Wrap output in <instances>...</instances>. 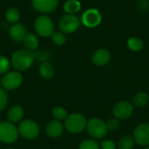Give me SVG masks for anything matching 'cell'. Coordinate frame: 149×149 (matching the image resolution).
<instances>
[{
	"mask_svg": "<svg viewBox=\"0 0 149 149\" xmlns=\"http://www.w3.org/2000/svg\"><path fill=\"white\" fill-rule=\"evenodd\" d=\"M11 66L16 71L24 72L30 69L35 60L34 53L26 49H20L14 52L10 57Z\"/></svg>",
	"mask_w": 149,
	"mask_h": 149,
	"instance_id": "1",
	"label": "cell"
},
{
	"mask_svg": "<svg viewBox=\"0 0 149 149\" xmlns=\"http://www.w3.org/2000/svg\"><path fill=\"white\" fill-rule=\"evenodd\" d=\"M87 120L86 116L80 113H72L68 114L64 120L65 129L70 134H77L83 132L87 126Z\"/></svg>",
	"mask_w": 149,
	"mask_h": 149,
	"instance_id": "2",
	"label": "cell"
},
{
	"mask_svg": "<svg viewBox=\"0 0 149 149\" xmlns=\"http://www.w3.org/2000/svg\"><path fill=\"white\" fill-rule=\"evenodd\" d=\"M34 29L39 37L49 38L54 32V23L47 15H40L34 22Z\"/></svg>",
	"mask_w": 149,
	"mask_h": 149,
	"instance_id": "3",
	"label": "cell"
},
{
	"mask_svg": "<svg viewBox=\"0 0 149 149\" xmlns=\"http://www.w3.org/2000/svg\"><path fill=\"white\" fill-rule=\"evenodd\" d=\"M18 136V129L15 124L10 121H2L0 123V142L13 144L17 141Z\"/></svg>",
	"mask_w": 149,
	"mask_h": 149,
	"instance_id": "4",
	"label": "cell"
},
{
	"mask_svg": "<svg viewBox=\"0 0 149 149\" xmlns=\"http://www.w3.org/2000/svg\"><path fill=\"white\" fill-rule=\"evenodd\" d=\"M17 129L19 135L25 140H34L40 133L38 124L32 120H23L19 122Z\"/></svg>",
	"mask_w": 149,
	"mask_h": 149,
	"instance_id": "5",
	"label": "cell"
},
{
	"mask_svg": "<svg viewBox=\"0 0 149 149\" xmlns=\"http://www.w3.org/2000/svg\"><path fill=\"white\" fill-rule=\"evenodd\" d=\"M24 78L18 71H9L1 78L0 85L5 91H13L21 86Z\"/></svg>",
	"mask_w": 149,
	"mask_h": 149,
	"instance_id": "6",
	"label": "cell"
},
{
	"mask_svg": "<svg viewBox=\"0 0 149 149\" xmlns=\"http://www.w3.org/2000/svg\"><path fill=\"white\" fill-rule=\"evenodd\" d=\"M86 130L90 136L94 139H101L105 137L108 132L107 124L99 118H92L87 121Z\"/></svg>",
	"mask_w": 149,
	"mask_h": 149,
	"instance_id": "7",
	"label": "cell"
},
{
	"mask_svg": "<svg viewBox=\"0 0 149 149\" xmlns=\"http://www.w3.org/2000/svg\"><path fill=\"white\" fill-rule=\"evenodd\" d=\"M80 25L79 18L73 14H65L58 20V28L65 34L76 31Z\"/></svg>",
	"mask_w": 149,
	"mask_h": 149,
	"instance_id": "8",
	"label": "cell"
},
{
	"mask_svg": "<svg viewBox=\"0 0 149 149\" xmlns=\"http://www.w3.org/2000/svg\"><path fill=\"white\" fill-rule=\"evenodd\" d=\"M134 141L143 147L149 146V123L143 122L136 127L134 131Z\"/></svg>",
	"mask_w": 149,
	"mask_h": 149,
	"instance_id": "9",
	"label": "cell"
},
{
	"mask_svg": "<svg viewBox=\"0 0 149 149\" xmlns=\"http://www.w3.org/2000/svg\"><path fill=\"white\" fill-rule=\"evenodd\" d=\"M102 20L101 13L96 9H89L86 10L81 17L83 24L88 28L97 27Z\"/></svg>",
	"mask_w": 149,
	"mask_h": 149,
	"instance_id": "10",
	"label": "cell"
},
{
	"mask_svg": "<svg viewBox=\"0 0 149 149\" xmlns=\"http://www.w3.org/2000/svg\"><path fill=\"white\" fill-rule=\"evenodd\" d=\"M134 112V106L132 103L121 100L118 102L113 109V113L115 118L119 120H126L129 118Z\"/></svg>",
	"mask_w": 149,
	"mask_h": 149,
	"instance_id": "11",
	"label": "cell"
},
{
	"mask_svg": "<svg viewBox=\"0 0 149 149\" xmlns=\"http://www.w3.org/2000/svg\"><path fill=\"white\" fill-rule=\"evenodd\" d=\"M59 0H31L32 8L39 13H50L55 10Z\"/></svg>",
	"mask_w": 149,
	"mask_h": 149,
	"instance_id": "12",
	"label": "cell"
},
{
	"mask_svg": "<svg viewBox=\"0 0 149 149\" xmlns=\"http://www.w3.org/2000/svg\"><path fill=\"white\" fill-rule=\"evenodd\" d=\"M27 34V31L25 26L21 23H16L10 26L9 28V35L12 41L16 43L23 42L24 37Z\"/></svg>",
	"mask_w": 149,
	"mask_h": 149,
	"instance_id": "13",
	"label": "cell"
},
{
	"mask_svg": "<svg viewBox=\"0 0 149 149\" xmlns=\"http://www.w3.org/2000/svg\"><path fill=\"white\" fill-rule=\"evenodd\" d=\"M111 59V53L107 49H98L92 55V61L98 66H103L107 65Z\"/></svg>",
	"mask_w": 149,
	"mask_h": 149,
	"instance_id": "14",
	"label": "cell"
},
{
	"mask_svg": "<svg viewBox=\"0 0 149 149\" xmlns=\"http://www.w3.org/2000/svg\"><path fill=\"white\" fill-rule=\"evenodd\" d=\"M64 129H65L64 124H62V122L59 120H54L50 123H48V125L45 127V133L48 137L55 139L62 135Z\"/></svg>",
	"mask_w": 149,
	"mask_h": 149,
	"instance_id": "15",
	"label": "cell"
},
{
	"mask_svg": "<svg viewBox=\"0 0 149 149\" xmlns=\"http://www.w3.org/2000/svg\"><path fill=\"white\" fill-rule=\"evenodd\" d=\"M24 115V108L19 105H15L8 110L7 120L8 121L13 124H17L23 120Z\"/></svg>",
	"mask_w": 149,
	"mask_h": 149,
	"instance_id": "16",
	"label": "cell"
},
{
	"mask_svg": "<svg viewBox=\"0 0 149 149\" xmlns=\"http://www.w3.org/2000/svg\"><path fill=\"white\" fill-rule=\"evenodd\" d=\"M23 45L24 46V49L34 52L38 48L39 41L37 35L33 33H27L23 40Z\"/></svg>",
	"mask_w": 149,
	"mask_h": 149,
	"instance_id": "17",
	"label": "cell"
},
{
	"mask_svg": "<svg viewBox=\"0 0 149 149\" xmlns=\"http://www.w3.org/2000/svg\"><path fill=\"white\" fill-rule=\"evenodd\" d=\"M39 75L46 80L52 79L55 74V69L53 65L49 62H43L38 66Z\"/></svg>",
	"mask_w": 149,
	"mask_h": 149,
	"instance_id": "18",
	"label": "cell"
},
{
	"mask_svg": "<svg viewBox=\"0 0 149 149\" xmlns=\"http://www.w3.org/2000/svg\"><path fill=\"white\" fill-rule=\"evenodd\" d=\"M149 96L148 95V93L145 92H140V93H137L134 96L133 100H132V104L134 107L141 108V107H144L145 106H147Z\"/></svg>",
	"mask_w": 149,
	"mask_h": 149,
	"instance_id": "19",
	"label": "cell"
},
{
	"mask_svg": "<svg viewBox=\"0 0 149 149\" xmlns=\"http://www.w3.org/2000/svg\"><path fill=\"white\" fill-rule=\"evenodd\" d=\"M63 8L66 14L75 15L81 10V3L79 0H67L64 3Z\"/></svg>",
	"mask_w": 149,
	"mask_h": 149,
	"instance_id": "20",
	"label": "cell"
},
{
	"mask_svg": "<svg viewBox=\"0 0 149 149\" xmlns=\"http://www.w3.org/2000/svg\"><path fill=\"white\" fill-rule=\"evenodd\" d=\"M4 17L9 23L13 24L18 23V20L20 19V11L16 7H10L6 10Z\"/></svg>",
	"mask_w": 149,
	"mask_h": 149,
	"instance_id": "21",
	"label": "cell"
},
{
	"mask_svg": "<svg viewBox=\"0 0 149 149\" xmlns=\"http://www.w3.org/2000/svg\"><path fill=\"white\" fill-rule=\"evenodd\" d=\"M143 46H144V43H143L142 39H141L140 38L133 37L127 40V47L131 51L139 52L143 49Z\"/></svg>",
	"mask_w": 149,
	"mask_h": 149,
	"instance_id": "22",
	"label": "cell"
},
{
	"mask_svg": "<svg viewBox=\"0 0 149 149\" xmlns=\"http://www.w3.org/2000/svg\"><path fill=\"white\" fill-rule=\"evenodd\" d=\"M52 115L56 120L62 121V120H65L66 119V117L68 116V113H67V111L65 107H63L61 106H58L52 109Z\"/></svg>",
	"mask_w": 149,
	"mask_h": 149,
	"instance_id": "23",
	"label": "cell"
},
{
	"mask_svg": "<svg viewBox=\"0 0 149 149\" xmlns=\"http://www.w3.org/2000/svg\"><path fill=\"white\" fill-rule=\"evenodd\" d=\"M134 137L126 135L123 136L118 142V148L119 149H133L134 146Z\"/></svg>",
	"mask_w": 149,
	"mask_h": 149,
	"instance_id": "24",
	"label": "cell"
},
{
	"mask_svg": "<svg viewBox=\"0 0 149 149\" xmlns=\"http://www.w3.org/2000/svg\"><path fill=\"white\" fill-rule=\"evenodd\" d=\"M51 38H52V43L58 46L65 45L66 42V37H65V33L62 31H54Z\"/></svg>",
	"mask_w": 149,
	"mask_h": 149,
	"instance_id": "25",
	"label": "cell"
},
{
	"mask_svg": "<svg viewBox=\"0 0 149 149\" xmlns=\"http://www.w3.org/2000/svg\"><path fill=\"white\" fill-rule=\"evenodd\" d=\"M79 149H100V145L95 140L88 139L79 144Z\"/></svg>",
	"mask_w": 149,
	"mask_h": 149,
	"instance_id": "26",
	"label": "cell"
},
{
	"mask_svg": "<svg viewBox=\"0 0 149 149\" xmlns=\"http://www.w3.org/2000/svg\"><path fill=\"white\" fill-rule=\"evenodd\" d=\"M10 66V60L5 56L0 55V75H3L8 72Z\"/></svg>",
	"mask_w": 149,
	"mask_h": 149,
	"instance_id": "27",
	"label": "cell"
},
{
	"mask_svg": "<svg viewBox=\"0 0 149 149\" xmlns=\"http://www.w3.org/2000/svg\"><path fill=\"white\" fill-rule=\"evenodd\" d=\"M106 124H107V129L108 131H112V132H114V131H117L120 127V121L119 119L117 118H111L109 119L107 121H106Z\"/></svg>",
	"mask_w": 149,
	"mask_h": 149,
	"instance_id": "28",
	"label": "cell"
},
{
	"mask_svg": "<svg viewBox=\"0 0 149 149\" xmlns=\"http://www.w3.org/2000/svg\"><path fill=\"white\" fill-rule=\"evenodd\" d=\"M9 102V96L6 93V91L0 87V112L3 111Z\"/></svg>",
	"mask_w": 149,
	"mask_h": 149,
	"instance_id": "29",
	"label": "cell"
},
{
	"mask_svg": "<svg viewBox=\"0 0 149 149\" xmlns=\"http://www.w3.org/2000/svg\"><path fill=\"white\" fill-rule=\"evenodd\" d=\"M34 57L35 58H38L39 61H41L42 63L43 62H48L49 58H50V55L48 52H34Z\"/></svg>",
	"mask_w": 149,
	"mask_h": 149,
	"instance_id": "30",
	"label": "cell"
},
{
	"mask_svg": "<svg viewBox=\"0 0 149 149\" xmlns=\"http://www.w3.org/2000/svg\"><path fill=\"white\" fill-rule=\"evenodd\" d=\"M100 149H117V146L112 140H104L100 143Z\"/></svg>",
	"mask_w": 149,
	"mask_h": 149,
	"instance_id": "31",
	"label": "cell"
},
{
	"mask_svg": "<svg viewBox=\"0 0 149 149\" xmlns=\"http://www.w3.org/2000/svg\"><path fill=\"white\" fill-rule=\"evenodd\" d=\"M5 149H16V148H5Z\"/></svg>",
	"mask_w": 149,
	"mask_h": 149,
	"instance_id": "32",
	"label": "cell"
},
{
	"mask_svg": "<svg viewBox=\"0 0 149 149\" xmlns=\"http://www.w3.org/2000/svg\"><path fill=\"white\" fill-rule=\"evenodd\" d=\"M146 149H149V146H148V147H147V148Z\"/></svg>",
	"mask_w": 149,
	"mask_h": 149,
	"instance_id": "33",
	"label": "cell"
},
{
	"mask_svg": "<svg viewBox=\"0 0 149 149\" xmlns=\"http://www.w3.org/2000/svg\"><path fill=\"white\" fill-rule=\"evenodd\" d=\"M2 122V120H1V117H0V123Z\"/></svg>",
	"mask_w": 149,
	"mask_h": 149,
	"instance_id": "34",
	"label": "cell"
},
{
	"mask_svg": "<svg viewBox=\"0 0 149 149\" xmlns=\"http://www.w3.org/2000/svg\"><path fill=\"white\" fill-rule=\"evenodd\" d=\"M0 49H1V45H0Z\"/></svg>",
	"mask_w": 149,
	"mask_h": 149,
	"instance_id": "35",
	"label": "cell"
},
{
	"mask_svg": "<svg viewBox=\"0 0 149 149\" xmlns=\"http://www.w3.org/2000/svg\"><path fill=\"white\" fill-rule=\"evenodd\" d=\"M0 82H1V79H0Z\"/></svg>",
	"mask_w": 149,
	"mask_h": 149,
	"instance_id": "36",
	"label": "cell"
}]
</instances>
